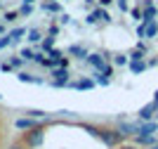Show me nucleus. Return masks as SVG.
<instances>
[{
	"mask_svg": "<svg viewBox=\"0 0 158 149\" xmlns=\"http://www.w3.org/2000/svg\"><path fill=\"white\" fill-rule=\"evenodd\" d=\"M99 140L106 144V147H111V149H116L123 140H125V135L120 133L118 128H104L102 133H99Z\"/></svg>",
	"mask_w": 158,
	"mask_h": 149,
	"instance_id": "f257e3e1",
	"label": "nucleus"
},
{
	"mask_svg": "<svg viewBox=\"0 0 158 149\" xmlns=\"http://www.w3.org/2000/svg\"><path fill=\"white\" fill-rule=\"evenodd\" d=\"M24 147L26 149H35L40 147V144L45 142V130H43V125L40 128H33V130H26V135H24Z\"/></svg>",
	"mask_w": 158,
	"mask_h": 149,
	"instance_id": "f03ea898",
	"label": "nucleus"
},
{
	"mask_svg": "<svg viewBox=\"0 0 158 149\" xmlns=\"http://www.w3.org/2000/svg\"><path fill=\"white\" fill-rule=\"evenodd\" d=\"M85 62L92 66L94 71H104L106 66L111 64V62H106V59H104V55H102V52H90V55L85 57Z\"/></svg>",
	"mask_w": 158,
	"mask_h": 149,
	"instance_id": "7ed1b4c3",
	"label": "nucleus"
},
{
	"mask_svg": "<svg viewBox=\"0 0 158 149\" xmlns=\"http://www.w3.org/2000/svg\"><path fill=\"white\" fill-rule=\"evenodd\" d=\"M137 116H139V121H153V118L158 116V102L153 99V102L144 104V107L137 111Z\"/></svg>",
	"mask_w": 158,
	"mask_h": 149,
	"instance_id": "20e7f679",
	"label": "nucleus"
},
{
	"mask_svg": "<svg viewBox=\"0 0 158 149\" xmlns=\"http://www.w3.org/2000/svg\"><path fill=\"white\" fill-rule=\"evenodd\" d=\"M14 128H17V130H33V128H40V118H33V116L17 118V121H14Z\"/></svg>",
	"mask_w": 158,
	"mask_h": 149,
	"instance_id": "39448f33",
	"label": "nucleus"
},
{
	"mask_svg": "<svg viewBox=\"0 0 158 149\" xmlns=\"http://www.w3.org/2000/svg\"><path fill=\"white\" fill-rule=\"evenodd\" d=\"M40 10H43V12H50V14H61L64 12V5L57 2V0H43V2H40Z\"/></svg>",
	"mask_w": 158,
	"mask_h": 149,
	"instance_id": "423d86ee",
	"label": "nucleus"
},
{
	"mask_svg": "<svg viewBox=\"0 0 158 149\" xmlns=\"http://www.w3.org/2000/svg\"><path fill=\"white\" fill-rule=\"evenodd\" d=\"M50 76H52V81H71V69L54 66V69H50Z\"/></svg>",
	"mask_w": 158,
	"mask_h": 149,
	"instance_id": "0eeeda50",
	"label": "nucleus"
},
{
	"mask_svg": "<svg viewBox=\"0 0 158 149\" xmlns=\"http://www.w3.org/2000/svg\"><path fill=\"white\" fill-rule=\"evenodd\" d=\"M153 133H158V121L153 118V121H139V133L137 135H153Z\"/></svg>",
	"mask_w": 158,
	"mask_h": 149,
	"instance_id": "6e6552de",
	"label": "nucleus"
},
{
	"mask_svg": "<svg viewBox=\"0 0 158 149\" xmlns=\"http://www.w3.org/2000/svg\"><path fill=\"white\" fill-rule=\"evenodd\" d=\"M118 130H120V133H123L125 137L137 135V133H139V121H137V123H127V121H118Z\"/></svg>",
	"mask_w": 158,
	"mask_h": 149,
	"instance_id": "1a4fd4ad",
	"label": "nucleus"
},
{
	"mask_svg": "<svg viewBox=\"0 0 158 149\" xmlns=\"http://www.w3.org/2000/svg\"><path fill=\"white\" fill-rule=\"evenodd\" d=\"M17 78H19L21 83H33V85H43V83H45V78H43V76H35V73H28V71H19Z\"/></svg>",
	"mask_w": 158,
	"mask_h": 149,
	"instance_id": "9d476101",
	"label": "nucleus"
},
{
	"mask_svg": "<svg viewBox=\"0 0 158 149\" xmlns=\"http://www.w3.org/2000/svg\"><path fill=\"white\" fill-rule=\"evenodd\" d=\"M156 17H158V7L156 5L142 7V24H151V21H156Z\"/></svg>",
	"mask_w": 158,
	"mask_h": 149,
	"instance_id": "9b49d317",
	"label": "nucleus"
},
{
	"mask_svg": "<svg viewBox=\"0 0 158 149\" xmlns=\"http://www.w3.org/2000/svg\"><path fill=\"white\" fill-rule=\"evenodd\" d=\"M66 55H71V57L85 62V57L90 55V52H87V47H83V45H69V47H66Z\"/></svg>",
	"mask_w": 158,
	"mask_h": 149,
	"instance_id": "f8f14e48",
	"label": "nucleus"
},
{
	"mask_svg": "<svg viewBox=\"0 0 158 149\" xmlns=\"http://www.w3.org/2000/svg\"><path fill=\"white\" fill-rule=\"evenodd\" d=\"M94 78H80V81H71V88L73 90H92L94 88Z\"/></svg>",
	"mask_w": 158,
	"mask_h": 149,
	"instance_id": "ddd939ff",
	"label": "nucleus"
},
{
	"mask_svg": "<svg viewBox=\"0 0 158 149\" xmlns=\"http://www.w3.org/2000/svg\"><path fill=\"white\" fill-rule=\"evenodd\" d=\"M139 24H142V21H139ZM142 28H144V38H149V40L158 38V21H151V24H142Z\"/></svg>",
	"mask_w": 158,
	"mask_h": 149,
	"instance_id": "4468645a",
	"label": "nucleus"
},
{
	"mask_svg": "<svg viewBox=\"0 0 158 149\" xmlns=\"http://www.w3.org/2000/svg\"><path fill=\"white\" fill-rule=\"evenodd\" d=\"M43 38H45V36H43V31H40L38 26H33V28H28V31H26V40H28V43H33V45H38Z\"/></svg>",
	"mask_w": 158,
	"mask_h": 149,
	"instance_id": "2eb2a0df",
	"label": "nucleus"
},
{
	"mask_svg": "<svg viewBox=\"0 0 158 149\" xmlns=\"http://www.w3.org/2000/svg\"><path fill=\"white\" fill-rule=\"evenodd\" d=\"M0 19L5 21L7 26H12V24H17L21 17H19V10H7V12H2V17H0Z\"/></svg>",
	"mask_w": 158,
	"mask_h": 149,
	"instance_id": "dca6fc26",
	"label": "nucleus"
},
{
	"mask_svg": "<svg viewBox=\"0 0 158 149\" xmlns=\"http://www.w3.org/2000/svg\"><path fill=\"white\" fill-rule=\"evenodd\" d=\"M54 43H57V38H54V36H45V38L38 43V50H40V52H50V50L54 47Z\"/></svg>",
	"mask_w": 158,
	"mask_h": 149,
	"instance_id": "f3484780",
	"label": "nucleus"
},
{
	"mask_svg": "<svg viewBox=\"0 0 158 149\" xmlns=\"http://www.w3.org/2000/svg\"><path fill=\"white\" fill-rule=\"evenodd\" d=\"M26 31H28L26 26H14V28H10L7 33H10V38H12L14 43H17V40H21L24 36H26Z\"/></svg>",
	"mask_w": 158,
	"mask_h": 149,
	"instance_id": "a211bd4d",
	"label": "nucleus"
},
{
	"mask_svg": "<svg viewBox=\"0 0 158 149\" xmlns=\"http://www.w3.org/2000/svg\"><path fill=\"white\" fill-rule=\"evenodd\" d=\"M7 64L12 66L14 71H21V69H24V64H28V62H24V59H21V55H12V57H10V62H7Z\"/></svg>",
	"mask_w": 158,
	"mask_h": 149,
	"instance_id": "6ab92c4d",
	"label": "nucleus"
},
{
	"mask_svg": "<svg viewBox=\"0 0 158 149\" xmlns=\"http://www.w3.org/2000/svg\"><path fill=\"white\" fill-rule=\"evenodd\" d=\"M130 71L132 73H142V71H146V69H149V66H146V59H142V62H130Z\"/></svg>",
	"mask_w": 158,
	"mask_h": 149,
	"instance_id": "aec40b11",
	"label": "nucleus"
},
{
	"mask_svg": "<svg viewBox=\"0 0 158 149\" xmlns=\"http://www.w3.org/2000/svg\"><path fill=\"white\" fill-rule=\"evenodd\" d=\"M127 64H130V57H127V55H123V52L113 55V66H127Z\"/></svg>",
	"mask_w": 158,
	"mask_h": 149,
	"instance_id": "412c9836",
	"label": "nucleus"
},
{
	"mask_svg": "<svg viewBox=\"0 0 158 149\" xmlns=\"http://www.w3.org/2000/svg\"><path fill=\"white\" fill-rule=\"evenodd\" d=\"M19 55L24 62H35V50H31V47H21Z\"/></svg>",
	"mask_w": 158,
	"mask_h": 149,
	"instance_id": "4be33fe9",
	"label": "nucleus"
},
{
	"mask_svg": "<svg viewBox=\"0 0 158 149\" xmlns=\"http://www.w3.org/2000/svg\"><path fill=\"white\" fill-rule=\"evenodd\" d=\"M127 57H130V62H142V59H146V52L139 50V47H135V50H132Z\"/></svg>",
	"mask_w": 158,
	"mask_h": 149,
	"instance_id": "5701e85b",
	"label": "nucleus"
},
{
	"mask_svg": "<svg viewBox=\"0 0 158 149\" xmlns=\"http://www.w3.org/2000/svg\"><path fill=\"white\" fill-rule=\"evenodd\" d=\"M80 125H83V130H85V133H90L92 137H97V140H99V133H102V128H97V125H92V123H80Z\"/></svg>",
	"mask_w": 158,
	"mask_h": 149,
	"instance_id": "b1692460",
	"label": "nucleus"
},
{
	"mask_svg": "<svg viewBox=\"0 0 158 149\" xmlns=\"http://www.w3.org/2000/svg\"><path fill=\"white\" fill-rule=\"evenodd\" d=\"M33 10H35V7H33L31 2H21V7H19V17H31Z\"/></svg>",
	"mask_w": 158,
	"mask_h": 149,
	"instance_id": "393cba45",
	"label": "nucleus"
},
{
	"mask_svg": "<svg viewBox=\"0 0 158 149\" xmlns=\"http://www.w3.org/2000/svg\"><path fill=\"white\" fill-rule=\"evenodd\" d=\"M92 76H94V83H97V85H109V83H111V78H109V76H104L102 71H94Z\"/></svg>",
	"mask_w": 158,
	"mask_h": 149,
	"instance_id": "a878e982",
	"label": "nucleus"
},
{
	"mask_svg": "<svg viewBox=\"0 0 158 149\" xmlns=\"http://www.w3.org/2000/svg\"><path fill=\"white\" fill-rule=\"evenodd\" d=\"M24 114H26V116H33V118H40V121L47 116V111H43V109H26Z\"/></svg>",
	"mask_w": 158,
	"mask_h": 149,
	"instance_id": "bb28decb",
	"label": "nucleus"
},
{
	"mask_svg": "<svg viewBox=\"0 0 158 149\" xmlns=\"http://www.w3.org/2000/svg\"><path fill=\"white\" fill-rule=\"evenodd\" d=\"M10 45H14V40L10 38V33H5V36H0V50H7Z\"/></svg>",
	"mask_w": 158,
	"mask_h": 149,
	"instance_id": "cd10ccee",
	"label": "nucleus"
},
{
	"mask_svg": "<svg viewBox=\"0 0 158 149\" xmlns=\"http://www.w3.org/2000/svg\"><path fill=\"white\" fill-rule=\"evenodd\" d=\"M47 55H50V59H54V62H59V59L64 57L66 52H64V50H59V47H52V50L47 52Z\"/></svg>",
	"mask_w": 158,
	"mask_h": 149,
	"instance_id": "c85d7f7f",
	"label": "nucleus"
},
{
	"mask_svg": "<svg viewBox=\"0 0 158 149\" xmlns=\"http://www.w3.org/2000/svg\"><path fill=\"white\" fill-rule=\"evenodd\" d=\"M57 24H61V26H71V24H73V19H71V14H66V12H61V14H59V19H57Z\"/></svg>",
	"mask_w": 158,
	"mask_h": 149,
	"instance_id": "c756f323",
	"label": "nucleus"
},
{
	"mask_svg": "<svg viewBox=\"0 0 158 149\" xmlns=\"http://www.w3.org/2000/svg\"><path fill=\"white\" fill-rule=\"evenodd\" d=\"M59 33H61V28H59V24H57V21H52V24L47 26V36H54V38H57Z\"/></svg>",
	"mask_w": 158,
	"mask_h": 149,
	"instance_id": "7c9ffc66",
	"label": "nucleus"
},
{
	"mask_svg": "<svg viewBox=\"0 0 158 149\" xmlns=\"http://www.w3.org/2000/svg\"><path fill=\"white\" fill-rule=\"evenodd\" d=\"M130 17L135 21H142V5H137V7H130Z\"/></svg>",
	"mask_w": 158,
	"mask_h": 149,
	"instance_id": "2f4dec72",
	"label": "nucleus"
},
{
	"mask_svg": "<svg viewBox=\"0 0 158 149\" xmlns=\"http://www.w3.org/2000/svg\"><path fill=\"white\" fill-rule=\"evenodd\" d=\"M50 88H71V81H50Z\"/></svg>",
	"mask_w": 158,
	"mask_h": 149,
	"instance_id": "473e14b6",
	"label": "nucleus"
},
{
	"mask_svg": "<svg viewBox=\"0 0 158 149\" xmlns=\"http://www.w3.org/2000/svg\"><path fill=\"white\" fill-rule=\"evenodd\" d=\"M116 5L120 12H130V0H116Z\"/></svg>",
	"mask_w": 158,
	"mask_h": 149,
	"instance_id": "72a5a7b5",
	"label": "nucleus"
},
{
	"mask_svg": "<svg viewBox=\"0 0 158 149\" xmlns=\"http://www.w3.org/2000/svg\"><path fill=\"white\" fill-rule=\"evenodd\" d=\"M85 24H87V26H94V24H97V19H94V14H92V12H87V14H85Z\"/></svg>",
	"mask_w": 158,
	"mask_h": 149,
	"instance_id": "f704fd0d",
	"label": "nucleus"
},
{
	"mask_svg": "<svg viewBox=\"0 0 158 149\" xmlns=\"http://www.w3.org/2000/svg\"><path fill=\"white\" fill-rule=\"evenodd\" d=\"M83 7H85V10H94V7H97V0H83Z\"/></svg>",
	"mask_w": 158,
	"mask_h": 149,
	"instance_id": "c9c22d12",
	"label": "nucleus"
},
{
	"mask_svg": "<svg viewBox=\"0 0 158 149\" xmlns=\"http://www.w3.org/2000/svg\"><path fill=\"white\" fill-rule=\"evenodd\" d=\"M113 2H116V0H97V5H99V7H111Z\"/></svg>",
	"mask_w": 158,
	"mask_h": 149,
	"instance_id": "e433bc0d",
	"label": "nucleus"
},
{
	"mask_svg": "<svg viewBox=\"0 0 158 149\" xmlns=\"http://www.w3.org/2000/svg\"><path fill=\"white\" fill-rule=\"evenodd\" d=\"M7 31H10V26H7L5 21H2V19H0V36H5Z\"/></svg>",
	"mask_w": 158,
	"mask_h": 149,
	"instance_id": "4c0bfd02",
	"label": "nucleus"
},
{
	"mask_svg": "<svg viewBox=\"0 0 158 149\" xmlns=\"http://www.w3.org/2000/svg\"><path fill=\"white\" fill-rule=\"evenodd\" d=\"M0 71H2V73H12L14 69H12L10 64H0Z\"/></svg>",
	"mask_w": 158,
	"mask_h": 149,
	"instance_id": "58836bf2",
	"label": "nucleus"
},
{
	"mask_svg": "<svg viewBox=\"0 0 158 149\" xmlns=\"http://www.w3.org/2000/svg\"><path fill=\"white\" fill-rule=\"evenodd\" d=\"M69 64H71V62H69V59H66V57H61L59 62H57V66H66V69H69Z\"/></svg>",
	"mask_w": 158,
	"mask_h": 149,
	"instance_id": "ea45409f",
	"label": "nucleus"
},
{
	"mask_svg": "<svg viewBox=\"0 0 158 149\" xmlns=\"http://www.w3.org/2000/svg\"><path fill=\"white\" fill-rule=\"evenodd\" d=\"M146 66H158V59H146Z\"/></svg>",
	"mask_w": 158,
	"mask_h": 149,
	"instance_id": "a19ab883",
	"label": "nucleus"
},
{
	"mask_svg": "<svg viewBox=\"0 0 158 149\" xmlns=\"http://www.w3.org/2000/svg\"><path fill=\"white\" fill-rule=\"evenodd\" d=\"M10 149H26V147H24V142H17V144H12Z\"/></svg>",
	"mask_w": 158,
	"mask_h": 149,
	"instance_id": "79ce46f5",
	"label": "nucleus"
},
{
	"mask_svg": "<svg viewBox=\"0 0 158 149\" xmlns=\"http://www.w3.org/2000/svg\"><path fill=\"white\" fill-rule=\"evenodd\" d=\"M120 149H139L137 144H127V147H120Z\"/></svg>",
	"mask_w": 158,
	"mask_h": 149,
	"instance_id": "37998d69",
	"label": "nucleus"
},
{
	"mask_svg": "<svg viewBox=\"0 0 158 149\" xmlns=\"http://www.w3.org/2000/svg\"><path fill=\"white\" fill-rule=\"evenodd\" d=\"M153 99H156V102H158V90H156V92H153Z\"/></svg>",
	"mask_w": 158,
	"mask_h": 149,
	"instance_id": "c03bdc74",
	"label": "nucleus"
},
{
	"mask_svg": "<svg viewBox=\"0 0 158 149\" xmlns=\"http://www.w3.org/2000/svg\"><path fill=\"white\" fill-rule=\"evenodd\" d=\"M24 2H31V5H33V2H35V0H24Z\"/></svg>",
	"mask_w": 158,
	"mask_h": 149,
	"instance_id": "a18cd8bd",
	"label": "nucleus"
},
{
	"mask_svg": "<svg viewBox=\"0 0 158 149\" xmlns=\"http://www.w3.org/2000/svg\"><path fill=\"white\" fill-rule=\"evenodd\" d=\"M151 149H158V144H153V147H151Z\"/></svg>",
	"mask_w": 158,
	"mask_h": 149,
	"instance_id": "49530a36",
	"label": "nucleus"
},
{
	"mask_svg": "<svg viewBox=\"0 0 158 149\" xmlns=\"http://www.w3.org/2000/svg\"><path fill=\"white\" fill-rule=\"evenodd\" d=\"M0 102H2V95H0Z\"/></svg>",
	"mask_w": 158,
	"mask_h": 149,
	"instance_id": "de8ad7c7",
	"label": "nucleus"
},
{
	"mask_svg": "<svg viewBox=\"0 0 158 149\" xmlns=\"http://www.w3.org/2000/svg\"><path fill=\"white\" fill-rule=\"evenodd\" d=\"M0 7H2V0H0Z\"/></svg>",
	"mask_w": 158,
	"mask_h": 149,
	"instance_id": "09e8293b",
	"label": "nucleus"
},
{
	"mask_svg": "<svg viewBox=\"0 0 158 149\" xmlns=\"http://www.w3.org/2000/svg\"><path fill=\"white\" fill-rule=\"evenodd\" d=\"M0 17H2V12H0Z\"/></svg>",
	"mask_w": 158,
	"mask_h": 149,
	"instance_id": "8fccbe9b",
	"label": "nucleus"
},
{
	"mask_svg": "<svg viewBox=\"0 0 158 149\" xmlns=\"http://www.w3.org/2000/svg\"><path fill=\"white\" fill-rule=\"evenodd\" d=\"M156 21H158V17H156Z\"/></svg>",
	"mask_w": 158,
	"mask_h": 149,
	"instance_id": "3c124183",
	"label": "nucleus"
},
{
	"mask_svg": "<svg viewBox=\"0 0 158 149\" xmlns=\"http://www.w3.org/2000/svg\"><path fill=\"white\" fill-rule=\"evenodd\" d=\"M116 149H120V147H116Z\"/></svg>",
	"mask_w": 158,
	"mask_h": 149,
	"instance_id": "603ef678",
	"label": "nucleus"
}]
</instances>
